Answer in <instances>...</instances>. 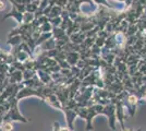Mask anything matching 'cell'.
Instances as JSON below:
<instances>
[{
  "mask_svg": "<svg viewBox=\"0 0 146 131\" xmlns=\"http://www.w3.org/2000/svg\"><path fill=\"white\" fill-rule=\"evenodd\" d=\"M7 102L10 104V109L8 110V112L6 114L3 120H8V121H21V122H27V119H25L19 112L18 108V103L19 100L17 98L15 95L10 96Z\"/></svg>",
  "mask_w": 146,
  "mask_h": 131,
  "instance_id": "obj_1",
  "label": "cell"
},
{
  "mask_svg": "<svg viewBox=\"0 0 146 131\" xmlns=\"http://www.w3.org/2000/svg\"><path fill=\"white\" fill-rule=\"evenodd\" d=\"M62 110L66 114V117H67V122H68V128L70 130H73V122H74V119L78 116V112L75 109H71V108H68V107H63Z\"/></svg>",
  "mask_w": 146,
  "mask_h": 131,
  "instance_id": "obj_2",
  "label": "cell"
},
{
  "mask_svg": "<svg viewBox=\"0 0 146 131\" xmlns=\"http://www.w3.org/2000/svg\"><path fill=\"white\" fill-rule=\"evenodd\" d=\"M104 115H107L109 117V122L111 129L115 130V106L113 104H107L104 106Z\"/></svg>",
  "mask_w": 146,
  "mask_h": 131,
  "instance_id": "obj_3",
  "label": "cell"
},
{
  "mask_svg": "<svg viewBox=\"0 0 146 131\" xmlns=\"http://www.w3.org/2000/svg\"><path fill=\"white\" fill-rule=\"evenodd\" d=\"M8 18H14V19L18 21L19 25L23 24V13L21 12L20 10H18L15 7H12V10L9 13H7L6 15L2 18V20L8 19Z\"/></svg>",
  "mask_w": 146,
  "mask_h": 131,
  "instance_id": "obj_4",
  "label": "cell"
},
{
  "mask_svg": "<svg viewBox=\"0 0 146 131\" xmlns=\"http://www.w3.org/2000/svg\"><path fill=\"white\" fill-rule=\"evenodd\" d=\"M8 75H9V79H10V83L18 84V83H22V82L24 81L23 71L22 70H15V71H13L11 74Z\"/></svg>",
  "mask_w": 146,
  "mask_h": 131,
  "instance_id": "obj_5",
  "label": "cell"
},
{
  "mask_svg": "<svg viewBox=\"0 0 146 131\" xmlns=\"http://www.w3.org/2000/svg\"><path fill=\"white\" fill-rule=\"evenodd\" d=\"M80 57H81V55H80L78 51H69V53H67L66 60H67V63L71 67H74L80 61Z\"/></svg>",
  "mask_w": 146,
  "mask_h": 131,
  "instance_id": "obj_6",
  "label": "cell"
},
{
  "mask_svg": "<svg viewBox=\"0 0 146 131\" xmlns=\"http://www.w3.org/2000/svg\"><path fill=\"white\" fill-rule=\"evenodd\" d=\"M85 39V34L82 31L75 32L70 36V42H72L73 44H76V45H80L81 43H83Z\"/></svg>",
  "mask_w": 146,
  "mask_h": 131,
  "instance_id": "obj_7",
  "label": "cell"
},
{
  "mask_svg": "<svg viewBox=\"0 0 146 131\" xmlns=\"http://www.w3.org/2000/svg\"><path fill=\"white\" fill-rule=\"evenodd\" d=\"M62 11H63V8L55 5V6L52 7V9L50 10V12L48 13L47 17H48L49 19H54V18H57V17H61Z\"/></svg>",
  "mask_w": 146,
  "mask_h": 131,
  "instance_id": "obj_8",
  "label": "cell"
},
{
  "mask_svg": "<svg viewBox=\"0 0 146 131\" xmlns=\"http://www.w3.org/2000/svg\"><path fill=\"white\" fill-rule=\"evenodd\" d=\"M40 5V0H33L26 6V12L35 13L38 10V7Z\"/></svg>",
  "mask_w": 146,
  "mask_h": 131,
  "instance_id": "obj_9",
  "label": "cell"
},
{
  "mask_svg": "<svg viewBox=\"0 0 146 131\" xmlns=\"http://www.w3.org/2000/svg\"><path fill=\"white\" fill-rule=\"evenodd\" d=\"M21 43H23V38H22V35H15V36H12V37L8 38V44L11 45L12 47L14 46H18Z\"/></svg>",
  "mask_w": 146,
  "mask_h": 131,
  "instance_id": "obj_10",
  "label": "cell"
},
{
  "mask_svg": "<svg viewBox=\"0 0 146 131\" xmlns=\"http://www.w3.org/2000/svg\"><path fill=\"white\" fill-rule=\"evenodd\" d=\"M52 35H54V38H56V39H60V38L64 37L67 35V32L64 31V30H62L60 26L59 27H54Z\"/></svg>",
  "mask_w": 146,
  "mask_h": 131,
  "instance_id": "obj_11",
  "label": "cell"
},
{
  "mask_svg": "<svg viewBox=\"0 0 146 131\" xmlns=\"http://www.w3.org/2000/svg\"><path fill=\"white\" fill-rule=\"evenodd\" d=\"M37 71L34 69H25L23 71V78H24V81H27L32 78H34L36 75Z\"/></svg>",
  "mask_w": 146,
  "mask_h": 131,
  "instance_id": "obj_12",
  "label": "cell"
},
{
  "mask_svg": "<svg viewBox=\"0 0 146 131\" xmlns=\"http://www.w3.org/2000/svg\"><path fill=\"white\" fill-rule=\"evenodd\" d=\"M34 20H35V13H31V12L23 13V23L31 24Z\"/></svg>",
  "mask_w": 146,
  "mask_h": 131,
  "instance_id": "obj_13",
  "label": "cell"
},
{
  "mask_svg": "<svg viewBox=\"0 0 146 131\" xmlns=\"http://www.w3.org/2000/svg\"><path fill=\"white\" fill-rule=\"evenodd\" d=\"M39 30H40L42 33H50V32H52V30H54V26L48 21V22H46V23L40 25L39 26Z\"/></svg>",
  "mask_w": 146,
  "mask_h": 131,
  "instance_id": "obj_14",
  "label": "cell"
},
{
  "mask_svg": "<svg viewBox=\"0 0 146 131\" xmlns=\"http://www.w3.org/2000/svg\"><path fill=\"white\" fill-rule=\"evenodd\" d=\"M1 129L2 131H12L13 130V126L12 121H8V120H3L2 124H1Z\"/></svg>",
  "mask_w": 146,
  "mask_h": 131,
  "instance_id": "obj_15",
  "label": "cell"
},
{
  "mask_svg": "<svg viewBox=\"0 0 146 131\" xmlns=\"http://www.w3.org/2000/svg\"><path fill=\"white\" fill-rule=\"evenodd\" d=\"M93 1H94V3H97V5H105L106 7H109L106 0H93Z\"/></svg>",
  "mask_w": 146,
  "mask_h": 131,
  "instance_id": "obj_16",
  "label": "cell"
},
{
  "mask_svg": "<svg viewBox=\"0 0 146 131\" xmlns=\"http://www.w3.org/2000/svg\"><path fill=\"white\" fill-rule=\"evenodd\" d=\"M78 2H79V5H81L82 2H87V3H90V5H94V1H93V0H79Z\"/></svg>",
  "mask_w": 146,
  "mask_h": 131,
  "instance_id": "obj_17",
  "label": "cell"
},
{
  "mask_svg": "<svg viewBox=\"0 0 146 131\" xmlns=\"http://www.w3.org/2000/svg\"><path fill=\"white\" fill-rule=\"evenodd\" d=\"M6 9V5H5V2L2 1V0H0V11H3Z\"/></svg>",
  "mask_w": 146,
  "mask_h": 131,
  "instance_id": "obj_18",
  "label": "cell"
},
{
  "mask_svg": "<svg viewBox=\"0 0 146 131\" xmlns=\"http://www.w3.org/2000/svg\"><path fill=\"white\" fill-rule=\"evenodd\" d=\"M122 131H132V130H130V129H128V130H125L124 128H122Z\"/></svg>",
  "mask_w": 146,
  "mask_h": 131,
  "instance_id": "obj_19",
  "label": "cell"
},
{
  "mask_svg": "<svg viewBox=\"0 0 146 131\" xmlns=\"http://www.w3.org/2000/svg\"><path fill=\"white\" fill-rule=\"evenodd\" d=\"M119 1H127V0H119Z\"/></svg>",
  "mask_w": 146,
  "mask_h": 131,
  "instance_id": "obj_20",
  "label": "cell"
},
{
  "mask_svg": "<svg viewBox=\"0 0 146 131\" xmlns=\"http://www.w3.org/2000/svg\"><path fill=\"white\" fill-rule=\"evenodd\" d=\"M145 97H146V93H145Z\"/></svg>",
  "mask_w": 146,
  "mask_h": 131,
  "instance_id": "obj_21",
  "label": "cell"
}]
</instances>
